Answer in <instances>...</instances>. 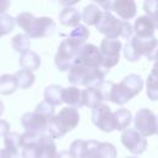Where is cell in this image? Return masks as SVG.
Returning <instances> with one entry per match:
<instances>
[{
	"label": "cell",
	"instance_id": "34",
	"mask_svg": "<svg viewBox=\"0 0 158 158\" xmlns=\"http://www.w3.org/2000/svg\"><path fill=\"white\" fill-rule=\"evenodd\" d=\"M10 132V123L5 120H0V137H5Z\"/></svg>",
	"mask_w": 158,
	"mask_h": 158
},
{
	"label": "cell",
	"instance_id": "11",
	"mask_svg": "<svg viewBox=\"0 0 158 158\" xmlns=\"http://www.w3.org/2000/svg\"><path fill=\"white\" fill-rule=\"evenodd\" d=\"M121 142L133 154H141L147 148V139L136 128L125 130L121 135Z\"/></svg>",
	"mask_w": 158,
	"mask_h": 158
},
{
	"label": "cell",
	"instance_id": "22",
	"mask_svg": "<svg viewBox=\"0 0 158 158\" xmlns=\"http://www.w3.org/2000/svg\"><path fill=\"white\" fill-rule=\"evenodd\" d=\"M114 121H115V130L117 131H125L130 126L132 121V114L130 110L121 107L117 109L114 112Z\"/></svg>",
	"mask_w": 158,
	"mask_h": 158
},
{
	"label": "cell",
	"instance_id": "33",
	"mask_svg": "<svg viewBox=\"0 0 158 158\" xmlns=\"http://www.w3.org/2000/svg\"><path fill=\"white\" fill-rule=\"evenodd\" d=\"M35 112H37V114H40V115H42V116H44L46 118L51 120V118L54 116V106H53V105H51L49 102H47V101H44V100H43L42 102H40V104L36 106Z\"/></svg>",
	"mask_w": 158,
	"mask_h": 158
},
{
	"label": "cell",
	"instance_id": "15",
	"mask_svg": "<svg viewBox=\"0 0 158 158\" xmlns=\"http://www.w3.org/2000/svg\"><path fill=\"white\" fill-rule=\"evenodd\" d=\"M62 101L68 104L70 107L77 109V110L83 107L84 106V102H83V90H80L78 86L63 88Z\"/></svg>",
	"mask_w": 158,
	"mask_h": 158
},
{
	"label": "cell",
	"instance_id": "1",
	"mask_svg": "<svg viewBox=\"0 0 158 158\" xmlns=\"http://www.w3.org/2000/svg\"><path fill=\"white\" fill-rule=\"evenodd\" d=\"M109 70L101 63L100 49L95 44H84L69 69L68 80L73 86H98Z\"/></svg>",
	"mask_w": 158,
	"mask_h": 158
},
{
	"label": "cell",
	"instance_id": "17",
	"mask_svg": "<svg viewBox=\"0 0 158 158\" xmlns=\"http://www.w3.org/2000/svg\"><path fill=\"white\" fill-rule=\"evenodd\" d=\"M104 100L105 99H104L102 91L100 90L99 86H89L83 90V102H84V106L86 107L94 109L101 105Z\"/></svg>",
	"mask_w": 158,
	"mask_h": 158
},
{
	"label": "cell",
	"instance_id": "25",
	"mask_svg": "<svg viewBox=\"0 0 158 158\" xmlns=\"http://www.w3.org/2000/svg\"><path fill=\"white\" fill-rule=\"evenodd\" d=\"M90 148V139L84 141V139H75L70 147L69 152L74 158H86Z\"/></svg>",
	"mask_w": 158,
	"mask_h": 158
},
{
	"label": "cell",
	"instance_id": "20",
	"mask_svg": "<svg viewBox=\"0 0 158 158\" xmlns=\"http://www.w3.org/2000/svg\"><path fill=\"white\" fill-rule=\"evenodd\" d=\"M81 14L74 7H64L59 14V22L67 27H77L80 25Z\"/></svg>",
	"mask_w": 158,
	"mask_h": 158
},
{
	"label": "cell",
	"instance_id": "32",
	"mask_svg": "<svg viewBox=\"0 0 158 158\" xmlns=\"http://www.w3.org/2000/svg\"><path fill=\"white\" fill-rule=\"evenodd\" d=\"M15 19L12 16H10L9 14H4V15H0V37L10 33L14 27H15Z\"/></svg>",
	"mask_w": 158,
	"mask_h": 158
},
{
	"label": "cell",
	"instance_id": "39",
	"mask_svg": "<svg viewBox=\"0 0 158 158\" xmlns=\"http://www.w3.org/2000/svg\"><path fill=\"white\" fill-rule=\"evenodd\" d=\"M2 112H4V104H2V101L0 100V116H1Z\"/></svg>",
	"mask_w": 158,
	"mask_h": 158
},
{
	"label": "cell",
	"instance_id": "31",
	"mask_svg": "<svg viewBox=\"0 0 158 158\" xmlns=\"http://www.w3.org/2000/svg\"><path fill=\"white\" fill-rule=\"evenodd\" d=\"M89 30L86 28V26H84V25H78L77 27H74L69 33H68V37L69 38H72V40H74L75 42H78V43H80L81 46H84L85 44V42H86V40L89 38Z\"/></svg>",
	"mask_w": 158,
	"mask_h": 158
},
{
	"label": "cell",
	"instance_id": "10",
	"mask_svg": "<svg viewBox=\"0 0 158 158\" xmlns=\"http://www.w3.org/2000/svg\"><path fill=\"white\" fill-rule=\"evenodd\" d=\"M91 121L98 128H100L104 132H111L115 130L114 112L105 104H101L93 109Z\"/></svg>",
	"mask_w": 158,
	"mask_h": 158
},
{
	"label": "cell",
	"instance_id": "2",
	"mask_svg": "<svg viewBox=\"0 0 158 158\" xmlns=\"http://www.w3.org/2000/svg\"><path fill=\"white\" fill-rule=\"evenodd\" d=\"M98 86L102 91L105 100H109L116 105H125L141 93L143 89V80L138 74H128L118 84L104 80Z\"/></svg>",
	"mask_w": 158,
	"mask_h": 158
},
{
	"label": "cell",
	"instance_id": "18",
	"mask_svg": "<svg viewBox=\"0 0 158 158\" xmlns=\"http://www.w3.org/2000/svg\"><path fill=\"white\" fill-rule=\"evenodd\" d=\"M102 12L104 10H101V7L98 4L91 2L83 9L81 20L89 26H96L102 17Z\"/></svg>",
	"mask_w": 158,
	"mask_h": 158
},
{
	"label": "cell",
	"instance_id": "21",
	"mask_svg": "<svg viewBox=\"0 0 158 158\" xmlns=\"http://www.w3.org/2000/svg\"><path fill=\"white\" fill-rule=\"evenodd\" d=\"M20 65L25 70L33 72L40 68L41 65V58L40 56L33 51H27L20 56Z\"/></svg>",
	"mask_w": 158,
	"mask_h": 158
},
{
	"label": "cell",
	"instance_id": "4",
	"mask_svg": "<svg viewBox=\"0 0 158 158\" xmlns=\"http://www.w3.org/2000/svg\"><path fill=\"white\" fill-rule=\"evenodd\" d=\"M158 53V40L153 37H131L123 48L125 58L130 62H136L141 57H146L148 60H154Z\"/></svg>",
	"mask_w": 158,
	"mask_h": 158
},
{
	"label": "cell",
	"instance_id": "30",
	"mask_svg": "<svg viewBox=\"0 0 158 158\" xmlns=\"http://www.w3.org/2000/svg\"><path fill=\"white\" fill-rule=\"evenodd\" d=\"M143 10L146 16L154 23L158 30V0H147L143 2Z\"/></svg>",
	"mask_w": 158,
	"mask_h": 158
},
{
	"label": "cell",
	"instance_id": "12",
	"mask_svg": "<svg viewBox=\"0 0 158 158\" xmlns=\"http://www.w3.org/2000/svg\"><path fill=\"white\" fill-rule=\"evenodd\" d=\"M48 118L37 114V112H26L21 117V125L26 130V132L36 133V135H44L48 127Z\"/></svg>",
	"mask_w": 158,
	"mask_h": 158
},
{
	"label": "cell",
	"instance_id": "36",
	"mask_svg": "<svg viewBox=\"0 0 158 158\" xmlns=\"http://www.w3.org/2000/svg\"><path fill=\"white\" fill-rule=\"evenodd\" d=\"M9 7H10L9 0H0V15H4Z\"/></svg>",
	"mask_w": 158,
	"mask_h": 158
},
{
	"label": "cell",
	"instance_id": "26",
	"mask_svg": "<svg viewBox=\"0 0 158 158\" xmlns=\"http://www.w3.org/2000/svg\"><path fill=\"white\" fill-rule=\"evenodd\" d=\"M147 96L156 101L158 100V69H152L147 79Z\"/></svg>",
	"mask_w": 158,
	"mask_h": 158
},
{
	"label": "cell",
	"instance_id": "27",
	"mask_svg": "<svg viewBox=\"0 0 158 158\" xmlns=\"http://www.w3.org/2000/svg\"><path fill=\"white\" fill-rule=\"evenodd\" d=\"M15 77H16V80H17V85L21 89L31 88L33 85V83H35V79H36L33 72L25 70V69H20L19 72H16Z\"/></svg>",
	"mask_w": 158,
	"mask_h": 158
},
{
	"label": "cell",
	"instance_id": "6",
	"mask_svg": "<svg viewBox=\"0 0 158 158\" xmlns=\"http://www.w3.org/2000/svg\"><path fill=\"white\" fill-rule=\"evenodd\" d=\"M96 30L100 33L105 35L106 38L111 40H117L118 37L128 40L133 33V27L128 21L118 20L116 16L112 15V12L109 11L102 12V17L96 25Z\"/></svg>",
	"mask_w": 158,
	"mask_h": 158
},
{
	"label": "cell",
	"instance_id": "8",
	"mask_svg": "<svg viewBox=\"0 0 158 158\" xmlns=\"http://www.w3.org/2000/svg\"><path fill=\"white\" fill-rule=\"evenodd\" d=\"M135 128L143 136L158 135V116L149 109H141L135 116Z\"/></svg>",
	"mask_w": 158,
	"mask_h": 158
},
{
	"label": "cell",
	"instance_id": "13",
	"mask_svg": "<svg viewBox=\"0 0 158 158\" xmlns=\"http://www.w3.org/2000/svg\"><path fill=\"white\" fill-rule=\"evenodd\" d=\"M117 151L112 143L90 139L88 158H116Z\"/></svg>",
	"mask_w": 158,
	"mask_h": 158
},
{
	"label": "cell",
	"instance_id": "7",
	"mask_svg": "<svg viewBox=\"0 0 158 158\" xmlns=\"http://www.w3.org/2000/svg\"><path fill=\"white\" fill-rule=\"evenodd\" d=\"M81 44L75 42L74 40L67 37L65 40H63L58 47V51L56 53L54 57V63L56 67L60 70V72H65L69 70L70 67L73 65L79 51L81 49Z\"/></svg>",
	"mask_w": 158,
	"mask_h": 158
},
{
	"label": "cell",
	"instance_id": "37",
	"mask_svg": "<svg viewBox=\"0 0 158 158\" xmlns=\"http://www.w3.org/2000/svg\"><path fill=\"white\" fill-rule=\"evenodd\" d=\"M57 158H74V157L70 154L69 151H60V152H58Z\"/></svg>",
	"mask_w": 158,
	"mask_h": 158
},
{
	"label": "cell",
	"instance_id": "19",
	"mask_svg": "<svg viewBox=\"0 0 158 158\" xmlns=\"http://www.w3.org/2000/svg\"><path fill=\"white\" fill-rule=\"evenodd\" d=\"M156 26L154 23L147 17V16H139L133 25V31L136 32V36L139 37H153Z\"/></svg>",
	"mask_w": 158,
	"mask_h": 158
},
{
	"label": "cell",
	"instance_id": "38",
	"mask_svg": "<svg viewBox=\"0 0 158 158\" xmlns=\"http://www.w3.org/2000/svg\"><path fill=\"white\" fill-rule=\"evenodd\" d=\"M156 63H154V65H153V69H158V53H157V56H156Z\"/></svg>",
	"mask_w": 158,
	"mask_h": 158
},
{
	"label": "cell",
	"instance_id": "3",
	"mask_svg": "<svg viewBox=\"0 0 158 158\" xmlns=\"http://www.w3.org/2000/svg\"><path fill=\"white\" fill-rule=\"evenodd\" d=\"M15 21L30 38L48 37L56 30V23L51 17H35L31 12L19 14Z\"/></svg>",
	"mask_w": 158,
	"mask_h": 158
},
{
	"label": "cell",
	"instance_id": "29",
	"mask_svg": "<svg viewBox=\"0 0 158 158\" xmlns=\"http://www.w3.org/2000/svg\"><path fill=\"white\" fill-rule=\"evenodd\" d=\"M20 139H21V135L20 133H17V132H9L4 137L5 149H7V151H10L12 153H17L19 154V149L21 148Z\"/></svg>",
	"mask_w": 158,
	"mask_h": 158
},
{
	"label": "cell",
	"instance_id": "23",
	"mask_svg": "<svg viewBox=\"0 0 158 158\" xmlns=\"http://www.w3.org/2000/svg\"><path fill=\"white\" fill-rule=\"evenodd\" d=\"M62 93H63V88L59 86V85H48L46 89H44V101L49 102L51 105L53 106H58L60 105L63 101H62Z\"/></svg>",
	"mask_w": 158,
	"mask_h": 158
},
{
	"label": "cell",
	"instance_id": "28",
	"mask_svg": "<svg viewBox=\"0 0 158 158\" xmlns=\"http://www.w3.org/2000/svg\"><path fill=\"white\" fill-rule=\"evenodd\" d=\"M30 44H31L30 37L27 35H25V33H19L15 37H12V40H11L12 48L16 52L21 53V54L27 52V51H30Z\"/></svg>",
	"mask_w": 158,
	"mask_h": 158
},
{
	"label": "cell",
	"instance_id": "35",
	"mask_svg": "<svg viewBox=\"0 0 158 158\" xmlns=\"http://www.w3.org/2000/svg\"><path fill=\"white\" fill-rule=\"evenodd\" d=\"M19 156L20 154H17V153H12V152H10V151H7V149H0V158H19Z\"/></svg>",
	"mask_w": 158,
	"mask_h": 158
},
{
	"label": "cell",
	"instance_id": "40",
	"mask_svg": "<svg viewBox=\"0 0 158 158\" xmlns=\"http://www.w3.org/2000/svg\"><path fill=\"white\" fill-rule=\"evenodd\" d=\"M127 158H138L137 156H131V157H127Z\"/></svg>",
	"mask_w": 158,
	"mask_h": 158
},
{
	"label": "cell",
	"instance_id": "16",
	"mask_svg": "<svg viewBox=\"0 0 158 158\" xmlns=\"http://www.w3.org/2000/svg\"><path fill=\"white\" fill-rule=\"evenodd\" d=\"M37 154L38 158H57V148L54 141L48 135H42L40 137L37 144Z\"/></svg>",
	"mask_w": 158,
	"mask_h": 158
},
{
	"label": "cell",
	"instance_id": "24",
	"mask_svg": "<svg viewBox=\"0 0 158 158\" xmlns=\"http://www.w3.org/2000/svg\"><path fill=\"white\" fill-rule=\"evenodd\" d=\"M19 88L17 80L15 74H2L0 75V94L1 95H10L15 93Z\"/></svg>",
	"mask_w": 158,
	"mask_h": 158
},
{
	"label": "cell",
	"instance_id": "5",
	"mask_svg": "<svg viewBox=\"0 0 158 158\" xmlns=\"http://www.w3.org/2000/svg\"><path fill=\"white\" fill-rule=\"evenodd\" d=\"M80 115L74 107H64L48 121L47 135L52 138H62L67 132L74 130L79 125Z\"/></svg>",
	"mask_w": 158,
	"mask_h": 158
},
{
	"label": "cell",
	"instance_id": "9",
	"mask_svg": "<svg viewBox=\"0 0 158 158\" xmlns=\"http://www.w3.org/2000/svg\"><path fill=\"white\" fill-rule=\"evenodd\" d=\"M122 43L120 40H111L104 38L100 44V54H101V63L102 65L110 70V68L115 67L120 60V52H121Z\"/></svg>",
	"mask_w": 158,
	"mask_h": 158
},
{
	"label": "cell",
	"instance_id": "14",
	"mask_svg": "<svg viewBox=\"0 0 158 158\" xmlns=\"http://www.w3.org/2000/svg\"><path fill=\"white\" fill-rule=\"evenodd\" d=\"M110 12H115L120 19L127 21L135 17L137 12V5L133 0H116L111 2Z\"/></svg>",
	"mask_w": 158,
	"mask_h": 158
}]
</instances>
